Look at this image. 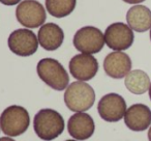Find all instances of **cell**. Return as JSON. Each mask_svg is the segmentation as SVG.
<instances>
[{
	"mask_svg": "<svg viewBox=\"0 0 151 141\" xmlns=\"http://www.w3.org/2000/svg\"><path fill=\"white\" fill-rule=\"evenodd\" d=\"M0 141H15V140L9 138V137H1V138H0Z\"/></svg>",
	"mask_w": 151,
	"mask_h": 141,
	"instance_id": "ffe728a7",
	"label": "cell"
},
{
	"mask_svg": "<svg viewBox=\"0 0 151 141\" xmlns=\"http://www.w3.org/2000/svg\"><path fill=\"white\" fill-rule=\"evenodd\" d=\"M122 1H124L126 3H129V4H138V3L143 2L145 0H122Z\"/></svg>",
	"mask_w": 151,
	"mask_h": 141,
	"instance_id": "d6986e66",
	"label": "cell"
},
{
	"mask_svg": "<svg viewBox=\"0 0 151 141\" xmlns=\"http://www.w3.org/2000/svg\"><path fill=\"white\" fill-rule=\"evenodd\" d=\"M104 35L107 46L114 51L127 50L134 40L132 29L122 22H116L108 26Z\"/></svg>",
	"mask_w": 151,
	"mask_h": 141,
	"instance_id": "ba28073f",
	"label": "cell"
},
{
	"mask_svg": "<svg viewBox=\"0 0 151 141\" xmlns=\"http://www.w3.org/2000/svg\"><path fill=\"white\" fill-rule=\"evenodd\" d=\"M73 46L81 53L95 54L101 51L105 46V35L101 29L94 26H85L76 32Z\"/></svg>",
	"mask_w": 151,
	"mask_h": 141,
	"instance_id": "5b68a950",
	"label": "cell"
},
{
	"mask_svg": "<svg viewBox=\"0 0 151 141\" xmlns=\"http://www.w3.org/2000/svg\"><path fill=\"white\" fill-rule=\"evenodd\" d=\"M94 89L84 81H76L67 86L64 93V103L73 112H84L93 106Z\"/></svg>",
	"mask_w": 151,
	"mask_h": 141,
	"instance_id": "7a4b0ae2",
	"label": "cell"
},
{
	"mask_svg": "<svg viewBox=\"0 0 151 141\" xmlns=\"http://www.w3.org/2000/svg\"><path fill=\"white\" fill-rule=\"evenodd\" d=\"M148 139H149V141H151V127L149 128V131H148Z\"/></svg>",
	"mask_w": 151,
	"mask_h": 141,
	"instance_id": "44dd1931",
	"label": "cell"
},
{
	"mask_svg": "<svg viewBox=\"0 0 151 141\" xmlns=\"http://www.w3.org/2000/svg\"><path fill=\"white\" fill-rule=\"evenodd\" d=\"M65 141H77V140H73V139H69V140H65Z\"/></svg>",
	"mask_w": 151,
	"mask_h": 141,
	"instance_id": "603a6c76",
	"label": "cell"
},
{
	"mask_svg": "<svg viewBox=\"0 0 151 141\" xmlns=\"http://www.w3.org/2000/svg\"><path fill=\"white\" fill-rule=\"evenodd\" d=\"M97 111L106 121L117 122L124 117L126 112L125 100L118 93H108L99 100Z\"/></svg>",
	"mask_w": 151,
	"mask_h": 141,
	"instance_id": "9c48e42d",
	"label": "cell"
},
{
	"mask_svg": "<svg viewBox=\"0 0 151 141\" xmlns=\"http://www.w3.org/2000/svg\"><path fill=\"white\" fill-rule=\"evenodd\" d=\"M150 40H151V28H150Z\"/></svg>",
	"mask_w": 151,
	"mask_h": 141,
	"instance_id": "cb8c5ba5",
	"label": "cell"
},
{
	"mask_svg": "<svg viewBox=\"0 0 151 141\" xmlns=\"http://www.w3.org/2000/svg\"><path fill=\"white\" fill-rule=\"evenodd\" d=\"M9 48L14 54L18 56L27 57L37 51L38 38L33 31L29 29H17L9 34Z\"/></svg>",
	"mask_w": 151,
	"mask_h": 141,
	"instance_id": "52a82bcc",
	"label": "cell"
},
{
	"mask_svg": "<svg viewBox=\"0 0 151 141\" xmlns=\"http://www.w3.org/2000/svg\"><path fill=\"white\" fill-rule=\"evenodd\" d=\"M36 72L42 81L55 90H64L69 83V76L63 65L54 58L40 59Z\"/></svg>",
	"mask_w": 151,
	"mask_h": 141,
	"instance_id": "3957f363",
	"label": "cell"
},
{
	"mask_svg": "<svg viewBox=\"0 0 151 141\" xmlns=\"http://www.w3.org/2000/svg\"><path fill=\"white\" fill-rule=\"evenodd\" d=\"M126 21L132 30L145 32L151 28V11L144 5H134L128 9Z\"/></svg>",
	"mask_w": 151,
	"mask_h": 141,
	"instance_id": "9a60e30c",
	"label": "cell"
},
{
	"mask_svg": "<svg viewBox=\"0 0 151 141\" xmlns=\"http://www.w3.org/2000/svg\"><path fill=\"white\" fill-rule=\"evenodd\" d=\"M16 18L25 27L37 28L44 25L47 15L40 2L36 0H24L16 9Z\"/></svg>",
	"mask_w": 151,
	"mask_h": 141,
	"instance_id": "8992f818",
	"label": "cell"
},
{
	"mask_svg": "<svg viewBox=\"0 0 151 141\" xmlns=\"http://www.w3.org/2000/svg\"><path fill=\"white\" fill-rule=\"evenodd\" d=\"M124 122L129 130L142 132L151 124V110L144 104H134L124 114Z\"/></svg>",
	"mask_w": 151,
	"mask_h": 141,
	"instance_id": "7c38bea8",
	"label": "cell"
},
{
	"mask_svg": "<svg viewBox=\"0 0 151 141\" xmlns=\"http://www.w3.org/2000/svg\"><path fill=\"white\" fill-rule=\"evenodd\" d=\"M69 72L79 81H89L99 72V62L92 54L75 55L69 61Z\"/></svg>",
	"mask_w": 151,
	"mask_h": 141,
	"instance_id": "30bf717a",
	"label": "cell"
},
{
	"mask_svg": "<svg viewBox=\"0 0 151 141\" xmlns=\"http://www.w3.org/2000/svg\"><path fill=\"white\" fill-rule=\"evenodd\" d=\"M67 130L73 139L87 140L92 136L95 130L93 118L84 112H77L68 119Z\"/></svg>",
	"mask_w": 151,
	"mask_h": 141,
	"instance_id": "4fadbf2b",
	"label": "cell"
},
{
	"mask_svg": "<svg viewBox=\"0 0 151 141\" xmlns=\"http://www.w3.org/2000/svg\"><path fill=\"white\" fill-rule=\"evenodd\" d=\"M22 0H0V2L4 5H9V7H12V5H16L18 3L21 2Z\"/></svg>",
	"mask_w": 151,
	"mask_h": 141,
	"instance_id": "ac0fdd59",
	"label": "cell"
},
{
	"mask_svg": "<svg viewBox=\"0 0 151 141\" xmlns=\"http://www.w3.org/2000/svg\"><path fill=\"white\" fill-rule=\"evenodd\" d=\"M29 124V113L22 106H9L0 115V128L7 136H20L27 131Z\"/></svg>",
	"mask_w": 151,
	"mask_h": 141,
	"instance_id": "277c9868",
	"label": "cell"
},
{
	"mask_svg": "<svg viewBox=\"0 0 151 141\" xmlns=\"http://www.w3.org/2000/svg\"><path fill=\"white\" fill-rule=\"evenodd\" d=\"M77 4V0H46L48 13L55 18H64L70 15Z\"/></svg>",
	"mask_w": 151,
	"mask_h": 141,
	"instance_id": "e0dca14e",
	"label": "cell"
},
{
	"mask_svg": "<svg viewBox=\"0 0 151 141\" xmlns=\"http://www.w3.org/2000/svg\"><path fill=\"white\" fill-rule=\"evenodd\" d=\"M38 44L47 51L57 50L62 45L64 32L62 28L55 23L44 24L37 33Z\"/></svg>",
	"mask_w": 151,
	"mask_h": 141,
	"instance_id": "5bb4252c",
	"label": "cell"
},
{
	"mask_svg": "<svg viewBox=\"0 0 151 141\" xmlns=\"http://www.w3.org/2000/svg\"><path fill=\"white\" fill-rule=\"evenodd\" d=\"M149 98L151 100V83H150V87H149Z\"/></svg>",
	"mask_w": 151,
	"mask_h": 141,
	"instance_id": "7402d4cb",
	"label": "cell"
},
{
	"mask_svg": "<svg viewBox=\"0 0 151 141\" xmlns=\"http://www.w3.org/2000/svg\"><path fill=\"white\" fill-rule=\"evenodd\" d=\"M33 127L36 135L45 141H51L64 131V119L54 109H42L35 114Z\"/></svg>",
	"mask_w": 151,
	"mask_h": 141,
	"instance_id": "6da1fadb",
	"label": "cell"
},
{
	"mask_svg": "<svg viewBox=\"0 0 151 141\" xmlns=\"http://www.w3.org/2000/svg\"><path fill=\"white\" fill-rule=\"evenodd\" d=\"M106 74L114 79L125 77L132 69V59L122 51H114L108 54L104 60Z\"/></svg>",
	"mask_w": 151,
	"mask_h": 141,
	"instance_id": "8fae6325",
	"label": "cell"
},
{
	"mask_svg": "<svg viewBox=\"0 0 151 141\" xmlns=\"http://www.w3.org/2000/svg\"><path fill=\"white\" fill-rule=\"evenodd\" d=\"M150 78L142 69L130 71L125 76L124 84L126 88L134 95H143L150 87Z\"/></svg>",
	"mask_w": 151,
	"mask_h": 141,
	"instance_id": "2e32d148",
	"label": "cell"
}]
</instances>
